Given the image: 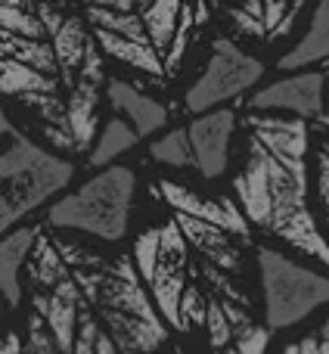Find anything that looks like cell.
Masks as SVG:
<instances>
[{"mask_svg": "<svg viewBox=\"0 0 329 354\" xmlns=\"http://www.w3.org/2000/svg\"><path fill=\"white\" fill-rule=\"evenodd\" d=\"M78 81H91V84H103L106 81V72H103V59H100V50H97V41L87 44V53H84V66H81V78Z\"/></svg>", "mask_w": 329, "mask_h": 354, "instance_id": "f1b7e54d", "label": "cell"}, {"mask_svg": "<svg viewBox=\"0 0 329 354\" xmlns=\"http://www.w3.org/2000/svg\"><path fill=\"white\" fill-rule=\"evenodd\" d=\"M97 103H100V87L91 81H78L72 87V97H68V131L75 137V147L87 149L97 147Z\"/></svg>", "mask_w": 329, "mask_h": 354, "instance_id": "5bb4252c", "label": "cell"}, {"mask_svg": "<svg viewBox=\"0 0 329 354\" xmlns=\"http://www.w3.org/2000/svg\"><path fill=\"white\" fill-rule=\"evenodd\" d=\"M189 143H193L196 168L205 180H214L227 171V149H230L233 131H236V112L214 109L189 122Z\"/></svg>", "mask_w": 329, "mask_h": 354, "instance_id": "52a82bcc", "label": "cell"}, {"mask_svg": "<svg viewBox=\"0 0 329 354\" xmlns=\"http://www.w3.org/2000/svg\"><path fill=\"white\" fill-rule=\"evenodd\" d=\"M174 354H205V351L193 348V345H183V342H177V348H174Z\"/></svg>", "mask_w": 329, "mask_h": 354, "instance_id": "d590c367", "label": "cell"}, {"mask_svg": "<svg viewBox=\"0 0 329 354\" xmlns=\"http://www.w3.org/2000/svg\"><path fill=\"white\" fill-rule=\"evenodd\" d=\"M180 12H183V3L180 0H156L147 12H143V22H147V31H149V41L153 47L159 50H168L171 41L177 35V25H180Z\"/></svg>", "mask_w": 329, "mask_h": 354, "instance_id": "ffe728a7", "label": "cell"}, {"mask_svg": "<svg viewBox=\"0 0 329 354\" xmlns=\"http://www.w3.org/2000/svg\"><path fill=\"white\" fill-rule=\"evenodd\" d=\"M193 25H196V12L189 10V6H183L180 25H177V35H174V41H171L168 53H164V75H177V68H180V62H183V53H187V44H189V31H193Z\"/></svg>", "mask_w": 329, "mask_h": 354, "instance_id": "4316f807", "label": "cell"}, {"mask_svg": "<svg viewBox=\"0 0 329 354\" xmlns=\"http://www.w3.org/2000/svg\"><path fill=\"white\" fill-rule=\"evenodd\" d=\"M44 137H47L53 147H59V149H78V147H75L72 131L59 128V124H44Z\"/></svg>", "mask_w": 329, "mask_h": 354, "instance_id": "4dcf8cb0", "label": "cell"}, {"mask_svg": "<svg viewBox=\"0 0 329 354\" xmlns=\"http://www.w3.org/2000/svg\"><path fill=\"white\" fill-rule=\"evenodd\" d=\"M41 236H44L41 227H19V230L3 233V239H0V286H3L10 311H16L22 305L19 274H22V268H28V258Z\"/></svg>", "mask_w": 329, "mask_h": 354, "instance_id": "7c38bea8", "label": "cell"}, {"mask_svg": "<svg viewBox=\"0 0 329 354\" xmlns=\"http://www.w3.org/2000/svg\"><path fill=\"white\" fill-rule=\"evenodd\" d=\"M261 320L270 333H286L329 305V274L305 268L280 249L258 245Z\"/></svg>", "mask_w": 329, "mask_h": 354, "instance_id": "3957f363", "label": "cell"}, {"mask_svg": "<svg viewBox=\"0 0 329 354\" xmlns=\"http://www.w3.org/2000/svg\"><path fill=\"white\" fill-rule=\"evenodd\" d=\"M174 221L180 224L187 243L196 245L202 255H208V252H220V249H230V233L220 230V227L205 224V221H196V218H187V214H174Z\"/></svg>", "mask_w": 329, "mask_h": 354, "instance_id": "603a6c76", "label": "cell"}, {"mask_svg": "<svg viewBox=\"0 0 329 354\" xmlns=\"http://www.w3.org/2000/svg\"><path fill=\"white\" fill-rule=\"evenodd\" d=\"M323 72H299L280 78L274 84L261 87L252 93L249 106L255 112H270V109H286L295 112L299 118H323Z\"/></svg>", "mask_w": 329, "mask_h": 354, "instance_id": "8992f818", "label": "cell"}, {"mask_svg": "<svg viewBox=\"0 0 329 354\" xmlns=\"http://www.w3.org/2000/svg\"><path fill=\"white\" fill-rule=\"evenodd\" d=\"M0 53H3V59L25 62V66L37 68L41 75H50V78H56V72H59V59H56L53 44L28 41V37L3 31V35H0Z\"/></svg>", "mask_w": 329, "mask_h": 354, "instance_id": "2e32d148", "label": "cell"}, {"mask_svg": "<svg viewBox=\"0 0 329 354\" xmlns=\"http://www.w3.org/2000/svg\"><path fill=\"white\" fill-rule=\"evenodd\" d=\"M270 165L274 156L252 137L249 140V159H245L243 171L233 180V193H236L243 214L252 224H261L264 230L270 227L274 218V189H270Z\"/></svg>", "mask_w": 329, "mask_h": 354, "instance_id": "ba28073f", "label": "cell"}, {"mask_svg": "<svg viewBox=\"0 0 329 354\" xmlns=\"http://www.w3.org/2000/svg\"><path fill=\"white\" fill-rule=\"evenodd\" d=\"M159 258H162V227H149L134 243V264L147 286L153 283L156 270H159Z\"/></svg>", "mask_w": 329, "mask_h": 354, "instance_id": "cb8c5ba5", "label": "cell"}, {"mask_svg": "<svg viewBox=\"0 0 329 354\" xmlns=\"http://www.w3.org/2000/svg\"><path fill=\"white\" fill-rule=\"evenodd\" d=\"M0 131L6 137V149L0 156V180H3L0 230L10 233L25 214L41 208L44 202H50V196H56L72 183L75 165L19 134L10 115L0 118Z\"/></svg>", "mask_w": 329, "mask_h": 354, "instance_id": "6da1fadb", "label": "cell"}, {"mask_svg": "<svg viewBox=\"0 0 329 354\" xmlns=\"http://www.w3.org/2000/svg\"><path fill=\"white\" fill-rule=\"evenodd\" d=\"M212 6H220V0H212Z\"/></svg>", "mask_w": 329, "mask_h": 354, "instance_id": "ab89813d", "label": "cell"}, {"mask_svg": "<svg viewBox=\"0 0 329 354\" xmlns=\"http://www.w3.org/2000/svg\"><path fill=\"white\" fill-rule=\"evenodd\" d=\"M37 16H41V22L47 25V31H50V37H56L59 35V28L66 25V16H59V12L53 10V6H47V3H41V10H37Z\"/></svg>", "mask_w": 329, "mask_h": 354, "instance_id": "1f68e13d", "label": "cell"}, {"mask_svg": "<svg viewBox=\"0 0 329 354\" xmlns=\"http://www.w3.org/2000/svg\"><path fill=\"white\" fill-rule=\"evenodd\" d=\"M301 3L305 0H292V6H289V12H286V19H283V25L274 31V37H286L289 31H292V25H295V19H299V10H301Z\"/></svg>", "mask_w": 329, "mask_h": 354, "instance_id": "836d02e7", "label": "cell"}, {"mask_svg": "<svg viewBox=\"0 0 329 354\" xmlns=\"http://www.w3.org/2000/svg\"><path fill=\"white\" fill-rule=\"evenodd\" d=\"M87 19H91L97 28L112 31V35L131 37V41H137V44H153L149 41L147 22H143V16H137V12H112V10H100V6H87Z\"/></svg>", "mask_w": 329, "mask_h": 354, "instance_id": "44dd1931", "label": "cell"}, {"mask_svg": "<svg viewBox=\"0 0 329 354\" xmlns=\"http://www.w3.org/2000/svg\"><path fill=\"white\" fill-rule=\"evenodd\" d=\"M264 78V62L243 53L230 37H214L212 56L205 62V72L199 75L193 87L187 91V112L196 118L214 112L227 100H239L249 87H255Z\"/></svg>", "mask_w": 329, "mask_h": 354, "instance_id": "277c9868", "label": "cell"}, {"mask_svg": "<svg viewBox=\"0 0 329 354\" xmlns=\"http://www.w3.org/2000/svg\"><path fill=\"white\" fill-rule=\"evenodd\" d=\"M317 168H320V199H323V205L329 208V156L320 153L317 156Z\"/></svg>", "mask_w": 329, "mask_h": 354, "instance_id": "d6a6232c", "label": "cell"}, {"mask_svg": "<svg viewBox=\"0 0 329 354\" xmlns=\"http://www.w3.org/2000/svg\"><path fill=\"white\" fill-rule=\"evenodd\" d=\"M0 28L10 31V35L28 37V41H44L50 35L41 16H35L28 10H12V6H0Z\"/></svg>", "mask_w": 329, "mask_h": 354, "instance_id": "d4e9b609", "label": "cell"}, {"mask_svg": "<svg viewBox=\"0 0 329 354\" xmlns=\"http://www.w3.org/2000/svg\"><path fill=\"white\" fill-rule=\"evenodd\" d=\"M320 124H323V128H329V112H326L323 118H320Z\"/></svg>", "mask_w": 329, "mask_h": 354, "instance_id": "74e56055", "label": "cell"}, {"mask_svg": "<svg viewBox=\"0 0 329 354\" xmlns=\"http://www.w3.org/2000/svg\"><path fill=\"white\" fill-rule=\"evenodd\" d=\"M270 189H274V218L267 233L280 236L283 243L295 245L329 268V239L320 233L311 208H308V174H292L286 165L274 159L270 165Z\"/></svg>", "mask_w": 329, "mask_h": 354, "instance_id": "5b68a950", "label": "cell"}, {"mask_svg": "<svg viewBox=\"0 0 329 354\" xmlns=\"http://www.w3.org/2000/svg\"><path fill=\"white\" fill-rule=\"evenodd\" d=\"M149 156L162 165H171V168H189L196 165V156H193V143H189V131L187 128H174L168 131L164 137L149 147Z\"/></svg>", "mask_w": 329, "mask_h": 354, "instance_id": "7402d4cb", "label": "cell"}, {"mask_svg": "<svg viewBox=\"0 0 329 354\" xmlns=\"http://www.w3.org/2000/svg\"><path fill=\"white\" fill-rule=\"evenodd\" d=\"M329 59V0H317L311 16V28L289 53L280 56L276 68H305L314 62Z\"/></svg>", "mask_w": 329, "mask_h": 354, "instance_id": "4fadbf2b", "label": "cell"}, {"mask_svg": "<svg viewBox=\"0 0 329 354\" xmlns=\"http://www.w3.org/2000/svg\"><path fill=\"white\" fill-rule=\"evenodd\" d=\"M22 339H25L22 354H59V351H56V345H53V339H50L47 330H44V320L37 317L35 311H31L28 320H25Z\"/></svg>", "mask_w": 329, "mask_h": 354, "instance_id": "83f0119b", "label": "cell"}, {"mask_svg": "<svg viewBox=\"0 0 329 354\" xmlns=\"http://www.w3.org/2000/svg\"><path fill=\"white\" fill-rule=\"evenodd\" d=\"M106 97H109L112 109H115L118 115H124V122L134 124V131L140 137L156 134V131H162L164 122H168V109H164L159 100L140 93L134 84H128V81H122V78L106 81Z\"/></svg>", "mask_w": 329, "mask_h": 354, "instance_id": "8fae6325", "label": "cell"}, {"mask_svg": "<svg viewBox=\"0 0 329 354\" xmlns=\"http://www.w3.org/2000/svg\"><path fill=\"white\" fill-rule=\"evenodd\" d=\"M3 6H12V10H28L35 6V0H3Z\"/></svg>", "mask_w": 329, "mask_h": 354, "instance_id": "e575fe53", "label": "cell"}, {"mask_svg": "<svg viewBox=\"0 0 329 354\" xmlns=\"http://www.w3.org/2000/svg\"><path fill=\"white\" fill-rule=\"evenodd\" d=\"M320 153H326V156H329V140L323 143V149H320Z\"/></svg>", "mask_w": 329, "mask_h": 354, "instance_id": "f35d334b", "label": "cell"}, {"mask_svg": "<svg viewBox=\"0 0 329 354\" xmlns=\"http://www.w3.org/2000/svg\"><path fill=\"white\" fill-rule=\"evenodd\" d=\"M230 19L233 25H236L243 35H255V37H267V25H264V19H255L249 16V12L239 6V10H230Z\"/></svg>", "mask_w": 329, "mask_h": 354, "instance_id": "f546056e", "label": "cell"}, {"mask_svg": "<svg viewBox=\"0 0 329 354\" xmlns=\"http://www.w3.org/2000/svg\"><path fill=\"white\" fill-rule=\"evenodd\" d=\"M134 193V171L124 165H112L87 183H81L75 193L56 199L50 205L47 221L50 227H59V230H78L103 243H118L128 233Z\"/></svg>", "mask_w": 329, "mask_h": 354, "instance_id": "7a4b0ae2", "label": "cell"}, {"mask_svg": "<svg viewBox=\"0 0 329 354\" xmlns=\"http://www.w3.org/2000/svg\"><path fill=\"white\" fill-rule=\"evenodd\" d=\"M159 193L177 214L205 221V224H214L227 233H236V236H249V224H245L243 208H236V202L227 199V196H220V199H214V202L199 199L193 189L180 187V183H171V180H159Z\"/></svg>", "mask_w": 329, "mask_h": 354, "instance_id": "9c48e42d", "label": "cell"}, {"mask_svg": "<svg viewBox=\"0 0 329 354\" xmlns=\"http://www.w3.org/2000/svg\"><path fill=\"white\" fill-rule=\"evenodd\" d=\"M252 137L274 156L276 162H305L308 156V122L305 118H274V115H249Z\"/></svg>", "mask_w": 329, "mask_h": 354, "instance_id": "30bf717a", "label": "cell"}, {"mask_svg": "<svg viewBox=\"0 0 329 354\" xmlns=\"http://www.w3.org/2000/svg\"><path fill=\"white\" fill-rule=\"evenodd\" d=\"M87 44H91V37H87L81 19H75V16H68L66 25L59 28V35L53 37V50H56V59H59V72H62V81H66L68 87H75L72 72L84 66Z\"/></svg>", "mask_w": 329, "mask_h": 354, "instance_id": "ac0fdd59", "label": "cell"}, {"mask_svg": "<svg viewBox=\"0 0 329 354\" xmlns=\"http://www.w3.org/2000/svg\"><path fill=\"white\" fill-rule=\"evenodd\" d=\"M97 44L109 56L140 68V72H147L149 78H162L164 75V59L159 56V50H156L153 44H137V41H131V37L112 35V31H103V28H97Z\"/></svg>", "mask_w": 329, "mask_h": 354, "instance_id": "9a60e30c", "label": "cell"}, {"mask_svg": "<svg viewBox=\"0 0 329 354\" xmlns=\"http://www.w3.org/2000/svg\"><path fill=\"white\" fill-rule=\"evenodd\" d=\"M187 249H189V243H187V236H183L180 224H177L174 218H171L168 224H162V258H159V264L187 270L189 268Z\"/></svg>", "mask_w": 329, "mask_h": 354, "instance_id": "484cf974", "label": "cell"}, {"mask_svg": "<svg viewBox=\"0 0 329 354\" xmlns=\"http://www.w3.org/2000/svg\"><path fill=\"white\" fill-rule=\"evenodd\" d=\"M137 143H140V134L134 131V124L124 122V118H109L106 128H103V134H100V140H97V147H93L91 156H87V165L91 168H109L118 156L128 153V149H134Z\"/></svg>", "mask_w": 329, "mask_h": 354, "instance_id": "e0dca14e", "label": "cell"}, {"mask_svg": "<svg viewBox=\"0 0 329 354\" xmlns=\"http://www.w3.org/2000/svg\"><path fill=\"white\" fill-rule=\"evenodd\" d=\"M59 81L41 75L37 68L25 66L16 59H3L0 62V91L6 97H31V93H56Z\"/></svg>", "mask_w": 329, "mask_h": 354, "instance_id": "d6986e66", "label": "cell"}, {"mask_svg": "<svg viewBox=\"0 0 329 354\" xmlns=\"http://www.w3.org/2000/svg\"><path fill=\"white\" fill-rule=\"evenodd\" d=\"M134 3H137V6H140V10H143V12H147V10H149V6H153V3H156V0H134Z\"/></svg>", "mask_w": 329, "mask_h": 354, "instance_id": "8d00e7d4", "label": "cell"}]
</instances>
